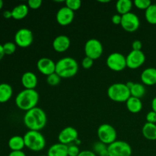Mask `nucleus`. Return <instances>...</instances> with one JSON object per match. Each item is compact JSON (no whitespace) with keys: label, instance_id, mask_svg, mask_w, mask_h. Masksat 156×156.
<instances>
[{"label":"nucleus","instance_id":"f257e3e1","mask_svg":"<svg viewBox=\"0 0 156 156\" xmlns=\"http://www.w3.org/2000/svg\"><path fill=\"white\" fill-rule=\"evenodd\" d=\"M23 121L29 130L41 131L47 124V114L44 110L36 107L25 113Z\"/></svg>","mask_w":156,"mask_h":156},{"label":"nucleus","instance_id":"f03ea898","mask_svg":"<svg viewBox=\"0 0 156 156\" xmlns=\"http://www.w3.org/2000/svg\"><path fill=\"white\" fill-rule=\"evenodd\" d=\"M39 98V94L35 89H24L17 94L15 105L20 110L27 112L36 108Z\"/></svg>","mask_w":156,"mask_h":156},{"label":"nucleus","instance_id":"7ed1b4c3","mask_svg":"<svg viewBox=\"0 0 156 156\" xmlns=\"http://www.w3.org/2000/svg\"><path fill=\"white\" fill-rule=\"evenodd\" d=\"M79 71L77 61L72 57H63L56 62V72L61 79H69L76 76Z\"/></svg>","mask_w":156,"mask_h":156},{"label":"nucleus","instance_id":"20e7f679","mask_svg":"<svg viewBox=\"0 0 156 156\" xmlns=\"http://www.w3.org/2000/svg\"><path fill=\"white\" fill-rule=\"evenodd\" d=\"M23 137L25 147L33 152H40L45 148V138L40 131L28 130Z\"/></svg>","mask_w":156,"mask_h":156},{"label":"nucleus","instance_id":"39448f33","mask_svg":"<svg viewBox=\"0 0 156 156\" xmlns=\"http://www.w3.org/2000/svg\"><path fill=\"white\" fill-rule=\"evenodd\" d=\"M108 96L115 102H126L130 95V91L124 83L117 82L110 85L108 89Z\"/></svg>","mask_w":156,"mask_h":156},{"label":"nucleus","instance_id":"423d86ee","mask_svg":"<svg viewBox=\"0 0 156 156\" xmlns=\"http://www.w3.org/2000/svg\"><path fill=\"white\" fill-rule=\"evenodd\" d=\"M97 135L99 141L109 146L117 140V131L115 128L108 123H103L98 128Z\"/></svg>","mask_w":156,"mask_h":156},{"label":"nucleus","instance_id":"0eeeda50","mask_svg":"<svg viewBox=\"0 0 156 156\" xmlns=\"http://www.w3.org/2000/svg\"><path fill=\"white\" fill-rule=\"evenodd\" d=\"M85 56L91 58L93 60L98 59L101 56L104 52V47L100 41L94 38L88 40L84 47Z\"/></svg>","mask_w":156,"mask_h":156},{"label":"nucleus","instance_id":"6e6552de","mask_svg":"<svg viewBox=\"0 0 156 156\" xmlns=\"http://www.w3.org/2000/svg\"><path fill=\"white\" fill-rule=\"evenodd\" d=\"M107 66L114 72L123 71L126 67V56L118 52L111 53L106 59Z\"/></svg>","mask_w":156,"mask_h":156},{"label":"nucleus","instance_id":"1a4fd4ad","mask_svg":"<svg viewBox=\"0 0 156 156\" xmlns=\"http://www.w3.org/2000/svg\"><path fill=\"white\" fill-rule=\"evenodd\" d=\"M109 156H131L132 148L130 145L123 140H116L108 146Z\"/></svg>","mask_w":156,"mask_h":156},{"label":"nucleus","instance_id":"9d476101","mask_svg":"<svg viewBox=\"0 0 156 156\" xmlns=\"http://www.w3.org/2000/svg\"><path fill=\"white\" fill-rule=\"evenodd\" d=\"M126 66L131 69H136L144 64L146 55L142 50H131L126 56Z\"/></svg>","mask_w":156,"mask_h":156},{"label":"nucleus","instance_id":"9b49d317","mask_svg":"<svg viewBox=\"0 0 156 156\" xmlns=\"http://www.w3.org/2000/svg\"><path fill=\"white\" fill-rule=\"evenodd\" d=\"M120 25L126 32L133 33L138 30L140 26V21L139 17L133 12H129L126 15H122Z\"/></svg>","mask_w":156,"mask_h":156},{"label":"nucleus","instance_id":"f8f14e48","mask_svg":"<svg viewBox=\"0 0 156 156\" xmlns=\"http://www.w3.org/2000/svg\"><path fill=\"white\" fill-rule=\"evenodd\" d=\"M34 35L28 28H21L15 33V44L18 47L25 48L30 46L33 43Z\"/></svg>","mask_w":156,"mask_h":156},{"label":"nucleus","instance_id":"ddd939ff","mask_svg":"<svg viewBox=\"0 0 156 156\" xmlns=\"http://www.w3.org/2000/svg\"><path fill=\"white\" fill-rule=\"evenodd\" d=\"M78 136L79 133L76 128L73 126H66L59 132L58 135V140L59 143L68 146L78 140Z\"/></svg>","mask_w":156,"mask_h":156},{"label":"nucleus","instance_id":"4468645a","mask_svg":"<svg viewBox=\"0 0 156 156\" xmlns=\"http://www.w3.org/2000/svg\"><path fill=\"white\" fill-rule=\"evenodd\" d=\"M74 12L66 6L60 8L56 12V21L61 26H67L70 24L74 20Z\"/></svg>","mask_w":156,"mask_h":156},{"label":"nucleus","instance_id":"2eb2a0df","mask_svg":"<svg viewBox=\"0 0 156 156\" xmlns=\"http://www.w3.org/2000/svg\"><path fill=\"white\" fill-rule=\"evenodd\" d=\"M38 71L44 76H50L56 72V62L48 57H42L37 62Z\"/></svg>","mask_w":156,"mask_h":156},{"label":"nucleus","instance_id":"dca6fc26","mask_svg":"<svg viewBox=\"0 0 156 156\" xmlns=\"http://www.w3.org/2000/svg\"><path fill=\"white\" fill-rule=\"evenodd\" d=\"M71 41L66 35L61 34L56 37L53 41V48L58 53L66 52L70 47Z\"/></svg>","mask_w":156,"mask_h":156},{"label":"nucleus","instance_id":"f3484780","mask_svg":"<svg viewBox=\"0 0 156 156\" xmlns=\"http://www.w3.org/2000/svg\"><path fill=\"white\" fill-rule=\"evenodd\" d=\"M140 79L143 85H154L156 84V69L154 67H148L142 72Z\"/></svg>","mask_w":156,"mask_h":156},{"label":"nucleus","instance_id":"a211bd4d","mask_svg":"<svg viewBox=\"0 0 156 156\" xmlns=\"http://www.w3.org/2000/svg\"><path fill=\"white\" fill-rule=\"evenodd\" d=\"M21 84L24 89H35L37 85V77L33 72H26L21 79Z\"/></svg>","mask_w":156,"mask_h":156},{"label":"nucleus","instance_id":"6ab92c4d","mask_svg":"<svg viewBox=\"0 0 156 156\" xmlns=\"http://www.w3.org/2000/svg\"><path fill=\"white\" fill-rule=\"evenodd\" d=\"M68 146L60 143H55L49 148L47 156H68Z\"/></svg>","mask_w":156,"mask_h":156},{"label":"nucleus","instance_id":"aec40b11","mask_svg":"<svg viewBox=\"0 0 156 156\" xmlns=\"http://www.w3.org/2000/svg\"><path fill=\"white\" fill-rule=\"evenodd\" d=\"M126 106L128 111L133 114H137L143 109V103L141 99L132 96L126 101Z\"/></svg>","mask_w":156,"mask_h":156},{"label":"nucleus","instance_id":"412c9836","mask_svg":"<svg viewBox=\"0 0 156 156\" xmlns=\"http://www.w3.org/2000/svg\"><path fill=\"white\" fill-rule=\"evenodd\" d=\"M143 136L148 140H156V123H150L146 122L142 129Z\"/></svg>","mask_w":156,"mask_h":156},{"label":"nucleus","instance_id":"4be33fe9","mask_svg":"<svg viewBox=\"0 0 156 156\" xmlns=\"http://www.w3.org/2000/svg\"><path fill=\"white\" fill-rule=\"evenodd\" d=\"M8 145L12 151H22L25 147L24 137L21 136H14L9 139Z\"/></svg>","mask_w":156,"mask_h":156},{"label":"nucleus","instance_id":"5701e85b","mask_svg":"<svg viewBox=\"0 0 156 156\" xmlns=\"http://www.w3.org/2000/svg\"><path fill=\"white\" fill-rule=\"evenodd\" d=\"M29 8L26 4H19L12 10V18L15 20H22L27 15Z\"/></svg>","mask_w":156,"mask_h":156},{"label":"nucleus","instance_id":"b1692460","mask_svg":"<svg viewBox=\"0 0 156 156\" xmlns=\"http://www.w3.org/2000/svg\"><path fill=\"white\" fill-rule=\"evenodd\" d=\"M13 94L12 86L8 83L0 84V103L9 101Z\"/></svg>","mask_w":156,"mask_h":156},{"label":"nucleus","instance_id":"393cba45","mask_svg":"<svg viewBox=\"0 0 156 156\" xmlns=\"http://www.w3.org/2000/svg\"><path fill=\"white\" fill-rule=\"evenodd\" d=\"M133 5V2L131 0H118L116 3V9L120 15H126L130 12Z\"/></svg>","mask_w":156,"mask_h":156},{"label":"nucleus","instance_id":"a878e982","mask_svg":"<svg viewBox=\"0 0 156 156\" xmlns=\"http://www.w3.org/2000/svg\"><path fill=\"white\" fill-rule=\"evenodd\" d=\"M130 95L132 97L141 99L146 94V90L144 85L141 83H134L133 86L129 88Z\"/></svg>","mask_w":156,"mask_h":156},{"label":"nucleus","instance_id":"bb28decb","mask_svg":"<svg viewBox=\"0 0 156 156\" xmlns=\"http://www.w3.org/2000/svg\"><path fill=\"white\" fill-rule=\"evenodd\" d=\"M93 152L98 156H109L108 146L100 141L93 145Z\"/></svg>","mask_w":156,"mask_h":156},{"label":"nucleus","instance_id":"cd10ccee","mask_svg":"<svg viewBox=\"0 0 156 156\" xmlns=\"http://www.w3.org/2000/svg\"><path fill=\"white\" fill-rule=\"evenodd\" d=\"M146 19L149 24H156V4L152 3L145 12Z\"/></svg>","mask_w":156,"mask_h":156},{"label":"nucleus","instance_id":"c85d7f7f","mask_svg":"<svg viewBox=\"0 0 156 156\" xmlns=\"http://www.w3.org/2000/svg\"><path fill=\"white\" fill-rule=\"evenodd\" d=\"M61 82V77L56 73L47 76V82L50 86H57Z\"/></svg>","mask_w":156,"mask_h":156},{"label":"nucleus","instance_id":"c756f323","mask_svg":"<svg viewBox=\"0 0 156 156\" xmlns=\"http://www.w3.org/2000/svg\"><path fill=\"white\" fill-rule=\"evenodd\" d=\"M152 4V3L150 0H135L133 2L134 5L137 9L141 10H146Z\"/></svg>","mask_w":156,"mask_h":156},{"label":"nucleus","instance_id":"7c9ffc66","mask_svg":"<svg viewBox=\"0 0 156 156\" xmlns=\"http://www.w3.org/2000/svg\"><path fill=\"white\" fill-rule=\"evenodd\" d=\"M65 3L66 6L73 12L79 9L82 6V2L80 0H66Z\"/></svg>","mask_w":156,"mask_h":156},{"label":"nucleus","instance_id":"2f4dec72","mask_svg":"<svg viewBox=\"0 0 156 156\" xmlns=\"http://www.w3.org/2000/svg\"><path fill=\"white\" fill-rule=\"evenodd\" d=\"M5 55H12L16 50V44L13 42H7L3 44Z\"/></svg>","mask_w":156,"mask_h":156},{"label":"nucleus","instance_id":"473e14b6","mask_svg":"<svg viewBox=\"0 0 156 156\" xmlns=\"http://www.w3.org/2000/svg\"><path fill=\"white\" fill-rule=\"evenodd\" d=\"M67 151H68V156H78L81 152L79 146L76 144L69 145Z\"/></svg>","mask_w":156,"mask_h":156},{"label":"nucleus","instance_id":"72a5a7b5","mask_svg":"<svg viewBox=\"0 0 156 156\" xmlns=\"http://www.w3.org/2000/svg\"><path fill=\"white\" fill-rule=\"evenodd\" d=\"M93 64H94V60L91 58L85 56L82 59V66L85 69H89L92 67Z\"/></svg>","mask_w":156,"mask_h":156},{"label":"nucleus","instance_id":"f704fd0d","mask_svg":"<svg viewBox=\"0 0 156 156\" xmlns=\"http://www.w3.org/2000/svg\"><path fill=\"white\" fill-rule=\"evenodd\" d=\"M42 5V1L41 0H29L27 2V6L29 9H37Z\"/></svg>","mask_w":156,"mask_h":156},{"label":"nucleus","instance_id":"c9c22d12","mask_svg":"<svg viewBox=\"0 0 156 156\" xmlns=\"http://www.w3.org/2000/svg\"><path fill=\"white\" fill-rule=\"evenodd\" d=\"M146 120L147 123H156V113L152 110L147 113L146 116Z\"/></svg>","mask_w":156,"mask_h":156},{"label":"nucleus","instance_id":"e433bc0d","mask_svg":"<svg viewBox=\"0 0 156 156\" xmlns=\"http://www.w3.org/2000/svg\"><path fill=\"white\" fill-rule=\"evenodd\" d=\"M121 20H122V15H120V14H115L112 16L111 18V21L112 23L115 25H119V24H121Z\"/></svg>","mask_w":156,"mask_h":156},{"label":"nucleus","instance_id":"4c0bfd02","mask_svg":"<svg viewBox=\"0 0 156 156\" xmlns=\"http://www.w3.org/2000/svg\"><path fill=\"white\" fill-rule=\"evenodd\" d=\"M142 47H143V44L140 40H136V41H133L132 43V48L133 50H142Z\"/></svg>","mask_w":156,"mask_h":156},{"label":"nucleus","instance_id":"58836bf2","mask_svg":"<svg viewBox=\"0 0 156 156\" xmlns=\"http://www.w3.org/2000/svg\"><path fill=\"white\" fill-rule=\"evenodd\" d=\"M78 156H97L95 153L93 151L90 150H83L81 151L80 153Z\"/></svg>","mask_w":156,"mask_h":156},{"label":"nucleus","instance_id":"ea45409f","mask_svg":"<svg viewBox=\"0 0 156 156\" xmlns=\"http://www.w3.org/2000/svg\"><path fill=\"white\" fill-rule=\"evenodd\" d=\"M9 156H26V154L23 151H12Z\"/></svg>","mask_w":156,"mask_h":156},{"label":"nucleus","instance_id":"a19ab883","mask_svg":"<svg viewBox=\"0 0 156 156\" xmlns=\"http://www.w3.org/2000/svg\"><path fill=\"white\" fill-rule=\"evenodd\" d=\"M2 15L5 18H6V19H9V18H12V11H10V10L4 11L2 13Z\"/></svg>","mask_w":156,"mask_h":156},{"label":"nucleus","instance_id":"79ce46f5","mask_svg":"<svg viewBox=\"0 0 156 156\" xmlns=\"http://www.w3.org/2000/svg\"><path fill=\"white\" fill-rule=\"evenodd\" d=\"M151 105H152V111H155V112L156 113V97H155L153 99H152Z\"/></svg>","mask_w":156,"mask_h":156},{"label":"nucleus","instance_id":"37998d69","mask_svg":"<svg viewBox=\"0 0 156 156\" xmlns=\"http://www.w3.org/2000/svg\"><path fill=\"white\" fill-rule=\"evenodd\" d=\"M5 56V53H4V50H3V46L2 44H0V60L4 57Z\"/></svg>","mask_w":156,"mask_h":156},{"label":"nucleus","instance_id":"c03bdc74","mask_svg":"<svg viewBox=\"0 0 156 156\" xmlns=\"http://www.w3.org/2000/svg\"><path fill=\"white\" fill-rule=\"evenodd\" d=\"M2 7H3V2L2 1V0H0V10L2 9Z\"/></svg>","mask_w":156,"mask_h":156},{"label":"nucleus","instance_id":"a18cd8bd","mask_svg":"<svg viewBox=\"0 0 156 156\" xmlns=\"http://www.w3.org/2000/svg\"><path fill=\"white\" fill-rule=\"evenodd\" d=\"M39 156H47V155H39Z\"/></svg>","mask_w":156,"mask_h":156}]
</instances>
